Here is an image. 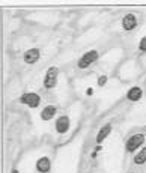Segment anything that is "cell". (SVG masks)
<instances>
[{"label":"cell","instance_id":"2e32d148","mask_svg":"<svg viewBox=\"0 0 146 173\" xmlns=\"http://www.w3.org/2000/svg\"><path fill=\"white\" fill-rule=\"evenodd\" d=\"M12 173H18V170H17V169H14V170H12Z\"/></svg>","mask_w":146,"mask_h":173},{"label":"cell","instance_id":"8fae6325","mask_svg":"<svg viewBox=\"0 0 146 173\" xmlns=\"http://www.w3.org/2000/svg\"><path fill=\"white\" fill-rule=\"evenodd\" d=\"M56 113H57V108L54 106H45L44 108H42V111H41V119L47 122V120L53 119L56 116Z\"/></svg>","mask_w":146,"mask_h":173},{"label":"cell","instance_id":"277c9868","mask_svg":"<svg viewBox=\"0 0 146 173\" xmlns=\"http://www.w3.org/2000/svg\"><path fill=\"white\" fill-rule=\"evenodd\" d=\"M20 102L24 104V106H27V107H30V108H36L41 104V97L35 92H26V93L21 95Z\"/></svg>","mask_w":146,"mask_h":173},{"label":"cell","instance_id":"7a4b0ae2","mask_svg":"<svg viewBox=\"0 0 146 173\" xmlns=\"http://www.w3.org/2000/svg\"><path fill=\"white\" fill-rule=\"evenodd\" d=\"M99 57V53L97 50H90V51H86V53L79 59V62H77V66H79L80 69H86L89 68L92 63H95Z\"/></svg>","mask_w":146,"mask_h":173},{"label":"cell","instance_id":"8992f818","mask_svg":"<svg viewBox=\"0 0 146 173\" xmlns=\"http://www.w3.org/2000/svg\"><path fill=\"white\" fill-rule=\"evenodd\" d=\"M39 57H41V51H39V48H29V50L24 53V56H23L24 62L27 63V65L36 63L38 60H39Z\"/></svg>","mask_w":146,"mask_h":173},{"label":"cell","instance_id":"5bb4252c","mask_svg":"<svg viewBox=\"0 0 146 173\" xmlns=\"http://www.w3.org/2000/svg\"><path fill=\"white\" fill-rule=\"evenodd\" d=\"M107 83V75H101L98 77V86H104Z\"/></svg>","mask_w":146,"mask_h":173},{"label":"cell","instance_id":"6da1fadb","mask_svg":"<svg viewBox=\"0 0 146 173\" xmlns=\"http://www.w3.org/2000/svg\"><path fill=\"white\" fill-rule=\"evenodd\" d=\"M145 138H146V135L142 134V133L131 135V137L127 140V143H125V149H127V152H128V154H133V152H136L139 148H142L143 143H145Z\"/></svg>","mask_w":146,"mask_h":173},{"label":"cell","instance_id":"7c38bea8","mask_svg":"<svg viewBox=\"0 0 146 173\" xmlns=\"http://www.w3.org/2000/svg\"><path fill=\"white\" fill-rule=\"evenodd\" d=\"M133 161H134V164H137V166H143L146 163V146H143V148L139 151V154L134 155Z\"/></svg>","mask_w":146,"mask_h":173},{"label":"cell","instance_id":"4fadbf2b","mask_svg":"<svg viewBox=\"0 0 146 173\" xmlns=\"http://www.w3.org/2000/svg\"><path fill=\"white\" fill-rule=\"evenodd\" d=\"M139 50H140V51H143V53L146 51V35H145V36L140 39V42H139Z\"/></svg>","mask_w":146,"mask_h":173},{"label":"cell","instance_id":"52a82bcc","mask_svg":"<svg viewBox=\"0 0 146 173\" xmlns=\"http://www.w3.org/2000/svg\"><path fill=\"white\" fill-rule=\"evenodd\" d=\"M137 27V17L134 14H127L122 18V29L127 32H131Z\"/></svg>","mask_w":146,"mask_h":173},{"label":"cell","instance_id":"30bf717a","mask_svg":"<svg viewBox=\"0 0 146 173\" xmlns=\"http://www.w3.org/2000/svg\"><path fill=\"white\" fill-rule=\"evenodd\" d=\"M110 133H111V125H110V124L102 125V126L99 128L98 134H97V143H98V145H102V142H104L106 138L110 135Z\"/></svg>","mask_w":146,"mask_h":173},{"label":"cell","instance_id":"ba28073f","mask_svg":"<svg viewBox=\"0 0 146 173\" xmlns=\"http://www.w3.org/2000/svg\"><path fill=\"white\" fill-rule=\"evenodd\" d=\"M143 98V90L139 88V86H133L130 88V90L127 92V99L131 102H137Z\"/></svg>","mask_w":146,"mask_h":173},{"label":"cell","instance_id":"3957f363","mask_svg":"<svg viewBox=\"0 0 146 173\" xmlns=\"http://www.w3.org/2000/svg\"><path fill=\"white\" fill-rule=\"evenodd\" d=\"M57 77H59V68L57 66H50L44 77V88L45 89H54L57 84Z\"/></svg>","mask_w":146,"mask_h":173},{"label":"cell","instance_id":"9a60e30c","mask_svg":"<svg viewBox=\"0 0 146 173\" xmlns=\"http://www.w3.org/2000/svg\"><path fill=\"white\" fill-rule=\"evenodd\" d=\"M92 93H93V89H92V88H88V89H86V95H89V97H90Z\"/></svg>","mask_w":146,"mask_h":173},{"label":"cell","instance_id":"9c48e42d","mask_svg":"<svg viewBox=\"0 0 146 173\" xmlns=\"http://www.w3.org/2000/svg\"><path fill=\"white\" fill-rule=\"evenodd\" d=\"M50 169H51V161L48 157H41L36 161V170L39 173H48Z\"/></svg>","mask_w":146,"mask_h":173},{"label":"cell","instance_id":"5b68a950","mask_svg":"<svg viewBox=\"0 0 146 173\" xmlns=\"http://www.w3.org/2000/svg\"><path fill=\"white\" fill-rule=\"evenodd\" d=\"M54 126H56L57 134H66L71 126V119L68 116H59L54 122Z\"/></svg>","mask_w":146,"mask_h":173}]
</instances>
